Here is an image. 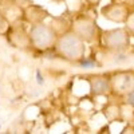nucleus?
I'll use <instances>...</instances> for the list:
<instances>
[{
    "label": "nucleus",
    "instance_id": "8",
    "mask_svg": "<svg viewBox=\"0 0 134 134\" xmlns=\"http://www.w3.org/2000/svg\"><path fill=\"white\" fill-rule=\"evenodd\" d=\"M88 2H90V3H93V4H98V3L100 2V0H88Z\"/></svg>",
    "mask_w": 134,
    "mask_h": 134
},
{
    "label": "nucleus",
    "instance_id": "5",
    "mask_svg": "<svg viewBox=\"0 0 134 134\" xmlns=\"http://www.w3.org/2000/svg\"><path fill=\"white\" fill-rule=\"evenodd\" d=\"M126 31H129L131 35L134 36V14H131V15H129L127 18H126Z\"/></svg>",
    "mask_w": 134,
    "mask_h": 134
},
{
    "label": "nucleus",
    "instance_id": "6",
    "mask_svg": "<svg viewBox=\"0 0 134 134\" xmlns=\"http://www.w3.org/2000/svg\"><path fill=\"white\" fill-rule=\"evenodd\" d=\"M81 64H82V67H86V69H90V67H95L97 66V63L94 60H86V59L82 60Z\"/></svg>",
    "mask_w": 134,
    "mask_h": 134
},
{
    "label": "nucleus",
    "instance_id": "1",
    "mask_svg": "<svg viewBox=\"0 0 134 134\" xmlns=\"http://www.w3.org/2000/svg\"><path fill=\"white\" fill-rule=\"evenodd\" d=\"M105 46L114 51H124L129 47V32L126 30H111L103 34Z\"/></svg>",
    "mask_w": 134,
    "mask_h": 134
},
{
    "label": "nucleus",
    "instance_id": "4",
    "mask_svg": "<svg viewBox=\"0 0 134 134\" xmlns=\"http://www.w3.org/2000/svg\"><path fill=\"white\" fill-rule=\"evenodd\" d=\"M117 78L122 81V85H118L119 91H127L133 87V76L130 74H124V75H119Z\"/></svg>",
    "mask_w": 134,
    "mask_h": 134
},
{
    "label": "nucleus",
    "instance_id": "2",
    "mask_svg": "<svg viewBox=\"0 0 134 134\" xmlns=\"http://www.w3.org/2000/svg\"><path fill=\"white\" fill-rule=\"evenodd\" d=\"M102 14L105 18L113 20V21H125L126 18L129 16L127 8L119 3H111L102 8Z\"/></svg>",
    "mask_w": 134,
    "mask_h": 134
},
{
    "label": "nucleus",
    "instance_id": "3",
    "mask_svg": "<svg viewBox=\"0 0 134 134\" xmlns=\"http://www.w3.org/2000/svg\"><path fill=\"white\" fill-rule=\"evenodd\" d=\"M110 91V82L105 78L95 79L93 83V93L95 94H107Z\"/></svg>",
    "mask_w": 134,
    "mask_h": 134
},
{
    "label": "nucleus",
    "instance_id": "7",
    "mask_svg": "<svg viewBox=\"0 0 134 134\" xmlns=\"http://www.w3.org/2000/svg\"><path fill=\"white\" fill-rule=\"evenodd\" d=\"M127 103L134 107V90H131V91L127 94Z\"/></svg>",
    "mask_w": 134,
    "mask_h": 134
}]
</instances>
